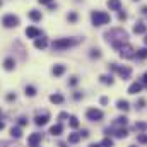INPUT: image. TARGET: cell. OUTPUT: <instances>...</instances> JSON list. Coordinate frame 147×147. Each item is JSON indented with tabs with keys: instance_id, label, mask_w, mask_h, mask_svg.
<instances>
[{
	"instance_id": "1",
	"label": "cell",
	"mask_w": 147,
	"mask_h": 147,
	"mask_svg": "<svg viewBox=\"0 0 147 147\" xmlns=\"http://www.w3.org/2000/svg\"><path fill=\"white\" fill-rule=\"evenodd\" d=\"M104 38H106L115 48L120 50V48L125 45V41H127V33H125L123 29L116 27V29H110V31H106V33H104Z\"/></svg>"
},
{
	"instance_id": "2",
	"label": "cell",
	"mask_w": 147,
	"mask_h": 147,
	"mask_svg": "<svg viewBox=\"0 0 147 147\" xmlns=\"http://www.w3.org/2000/svg\"><path fill=\"white\" fill-rule=\"evenodd\" d=\"M91 21L94 26H103V24H108L111 21L110 14L108 12H103V10H92L91 14Z\"/></svg>"
},
{
	"instance_id": "3",
	"label": "cell",
	"mask_w": 147,
	"mask_h": 147,
	"mask_svg": "<svg viewBox=\"0 0 147 147\" xmlns=\"http://www.w3.org/2000/svg\"><path fill=\"white\" fill-rule=\"evenodd\" d=\"M80 39H74V38H60V39H55L51 43L53 50H67L70 46H75Z\"/></svg>"
},
{
	"instance_id": "4",
	"label": "cell",
	"mask_w": 147,
	"mask_h": 147,
	"mask_svg": "<svg viewBox=\"0 0 147 147\" xmlns=\"http://www.w3.org/2000/svg\"><path fill=\"white\" fill-rule=\"evenodd\" d=\"M2 24H3L5 27H17V26H19V17L14 15V14H7V15H3Z\"/></svg>"
},
{
	"instance_id": "5",
	"label": "cell",
	"mask_w": 147,
	"mask_h": 147,
	"mask_svg": "<svg viewBox=\"0 0 147 147\" xmlns=\"http://www.w3.org/2000/svg\"><path fill=\"white\" fill-rule=\"evenodd\" d=\"M86 116L91 122H101L103 120V111L101 110H96V108H89L87 113H86Z\"/></svg>"
},
{
	"instance_id": "6",
	"label": "cell",
	"mask_w": 147,
	"mask_h": 147,
	"mask_svg": "<svg viewBox=\"0 0 147 147\" xmlns=\"http://www.w3.org/2000/svg\"><path fill=\"white\" fill-rule=\"evenodd\" d=\"M120 57H122V58H134V57H135L134 46H130L128 43H125V45L120 48Z\"/></svg>"
},
{
	"instance_id": "7",
	"label": "cell",
	"mask_w": 147,
	"mask_h": 147,
	"mask_svg": "<svg viewBox=\"0 0 147 147\" xmlns=\"http://www.w3.org/2000/svg\"><path fill=\"white\" fill-rule=\"evenodd\" d=\"M48 120H50V113H48V111H43V113H38V115H36L34 123H36L38 127H45V125L48 123Z\"/></svg>"
},
{
	"instance_id": "8",
	"label": "cell",
	"mask_w": 147,
	"mask_h": 147,
	"mask_svg": "<svg viewBox=\"0 0 147 147\" xmlns=\"http://www.w3.org/2000/svg\"><path fill=\"white\" fill-rule=\"evenodd\" d=\"M41 139H43V135H41L39 132H34V134H31V135L27 137V144L31 147H38V144L41 142Z\"/></svg>"
},
{
	"instance_id": "9",
	"label": "cell",
	"mask_w": 147,
	"mask_h": 147,
	"mask_svg": "<svg viewBox=\"0 0 147 147\" xmlns=\"http://www.w3.org/2000/svg\"><path fill=\"white\" fill-rule=\"evenodd\" d=\"M26 36L27 38H39L41 36V31L38 27H27L26 29Z\"/></svg>"
},
{
	"instance_id": "10",
	"label": "cell",
	"mask_w": 147,
	"mask_h": 147,
	"mask_svg": "<svg viewBox=\"0 0 147 147\" xmlns=\"http://www.w3.org/2000/svg\"><path fill=\"white\" fill-rule=\"evenodd\" d=\"M116 72L120 74V77L128 79V77H130V74H132V69H130V67H118V69H116Z\"/></svg>"
},
{
	"instance_id": "11",
	"label": "cell",
	"mask_w": 147,
	"mask_h": 147,
	"mask_svg": "<svg viewBox=\"0 0 147 147\" xmlns=\"http://www.w3.org/2000/svg\"><path fill=\"white\" fill-rule=\"evenodd\" d=\"M34 46H36L38 50H45V48L48 46V39H46V38H36Z\"/></svg>"
},
{
	"instance_id": "12",
	"label": "cell",
	"mask_w": 147,
	"mask_h": 147,
	"mask_svg": "<svg viewBox=\"0 0 147 147\" xmlns=\"http://www.w3.org/2000/svg\"><path fill=\"white\" fill-rule=\"evenodd\" d=\"M63 72H65V65H62V63H58V65H55V67L51 69V74H53L55 77L63 75Z\"/></svg>"
},
{
	"instance_id": "13",
	"label": "cell",
	"mask_w": 147,
	"mask_h": 147,
	"mask_svg": "<svg viewBox=\"0 0 147 147\" xmlns=\"http://www.w3.org/2000/svg\"><path fill=\"white\" fill-rule=\"evenodd\" d=\"M108 7L110 10H122V0H108Z\"/></svg>"
},
{
	"instance_id": "14",
	"label": "cell",
	"mask_w": 147,
	"mask_h": 147,
	"mask_svg": "<svg viewBox=\"0 0 147 147\" xmlns=\"http://www.w3.org/2000/svg\"><path fill=\"white\" fill-rule=\"evenodd\" d=\"M14 67H15V62H14V58H5L3 60V69L5 70H14Z\"/></svg>"
},
{
	"instance_id": "15",
	"label": "cell",
	"mask_w": 147,
	"mask_h": 147,
	"mask_svg": "<svg viewBox=\"0 0 147 147\" xmlns=\"http://www.w3.org/2000/svg\"><path fill=\"white\" fill-rule=\"evenodd\" d=\"M62 130H63V127H62L60 123H57V125H53V127L50 128V134H51L53 137H58V135L62 134Z\"/></svg>"
},
{
	"instance_id": "16",
	"label": "cell",
	"mask_w": 147,
	"mask_h": 147,
	"mask_svg": "<svg viewBox=\"0 0 147 147\" xmlns=\"http://www.w3.org/2000/svg\"><path fill=\"white\" fill-rule=\"evenodd\" d=\"M146 31H147V26L142 24V22H137V24L134 26V33H135V34H142V33H146Z\"/></svg>"
},
{
	"instance_id": "17",
	"label": "cell",
	"mask_w": 147,
	"mask_h": 147,
	"mask_svg": "<svg viewBox=\"0 0 147 147\" xmlns=\"http://www.w3.org/2000/svg\"><path fill=\"white\" fill-rule=\"evenodd\" d=\"M140 89H142V84H140V82H134V84L128 87V92H130V94H137V92H140Z\"/></svg>"
},
{
	"instance_id": "18",
	"label": "cell",
	"mask_w": 147,
	"mask_h": 147,
	"mask_svg": "<svg viewBox=\"0 0 147 147\" xmlns=\"http://www.w3.org/2000/svg\"><path fill=\"white\" fill-rule=\"evenodd\" d=\"M50 101H51L53 104H62V103H63V96L58 94V92H57V94H51V96H50Z\"/></svg>"
},
{
	"instance_id": "19",
	"label": "cell",
	"mask_w": 147,
	"mask_h": 147,
	"mask_svg": "<svg viewBox=\"0 0 147 147\" xmlns=\"http://www.w3.org/2000/svg\"><path fill=\"white\" fill-rule=\"evenodd\" d=\"M27 17H29L31 21L38 22V21H41V12H38V10H31V12L27 14Z\"/></svg>"
},
{
	"instance_id": "20",
	"label": "cell",
	"mask_w": 147,
	"mask_h": 147,
	"mask_svg": "<svg viewBox=\"0 0 147 147\" xmlns=\"http://www.w3.org/2000/svg\"><path fill=\"white\" fill-rule=\"evenodd\" d=\"M10 135H12L14 139H21V137H22V130H21L19 127H12V128H10Z\"/></svg>"
},
{
	"instance_id": "21",
	"label": "cell",
	"mask_w": 147,
	"mask_h": 147,
	"mask_svg": "<svg viewBox=\"0 0 147 147\" xmlns=\"http://www.w3.org/2000/svg\"><path fill=\"white\" fill-rule=\"evenodd\" d=\"M116 108H118V110H122V111H127L130 106H128V101H125V99H120V101L116 103Z\"/></svg>"
},
{
	"instance_id": "22",
	"label": "cell",
	"mask_w": 147,
	"mask_h": 147,
	"mask_svg": "<svg viewBox=\"0 0 147 147\" xmlns=\"http://www.w3.org/2000/svg\"><path fill=\"white\" fill-rule=\"evenodd\" d=\"M80 140V134H70L69 135V144H77Z\"/></svg>"
},
{
	"instance_id": "23",
	"label": "cell",
	"mask_w": 147,
	"mask_h": 147,
	"mask_svg": "<svg viewBox=\"0 0 147 147\" xmlns=\"http://www.w3.org/2000/svg\"><path fill=\"white\" fill-rule=\"evenodd\" d=\"M135 57H137L139 60H144V58H147V48H140V50H137Z\"/></svg>"
},
{
	"instance_id": "24",
	"label": "cell",
	"mask_w": 147,
	"mask_h": 147,
	"mask_svg": "<svg viewBox=\"0 0 147 147\" xmlns=\"http://www.w3.org/2000/svg\"><path fill=\"white\" fill-rule=\"evenodd\" d=\"M26 96H29V98H33V96H36V87H33V86H26Z\"/></svg>"
},
{
	"instance_id": "25",
	"label": "cell",
	"mask_w": 147,
	"mask_h": 147,
	"mask_svg": "<svg viewBox=\"0 0 147 147\" xmlns=\"http://www.w3.org/2000/svg\"><path fill=\"white\" fill-rule=\"evenodd\" d=\"M101 82L111 86V84H113V77H111V75H101Z\"/></svg>"
},
{
	"instance_id": "26",
	"label": "cell",
	"mask_w": 147,
	"mask_h": 147,
	"mask_svg": "<svg viewBox=\"0 0 147 147\" xmlns=\"http://www.w3.org/2000/svg\"><path fill=\"white\" fill-rule=\"evenodd\" d=\"M69 125H70L72 128H77V127H79V120H77L75 116H70V122H69Z\"/></svg>"
},
{
	"instance_id": "27",
	"label": "cell",
	"mask_w": 147,
	"mask_h": 147,
	"mask_svg": "<svg viewBox=\"0 0 147 147\" xmlns=\"http://www.w3.org/2000/svg\"><path fill=\"white\" fill-rule=\"evenodd\" d=\"M116 137H120V139H123V137H127L128 135V132L125 130V128H120V130H116V134H115Z\"/></svg>"
},
{
	"instance_id": "28",
	"label": "cell",
	"mask_w": 147,
	"mask_h": 147,
	"mask_svg": "<svg viewBox=\"0 0 147 147\" xmlns=\"http://www.w3.org/2000/svg\"><path fill=\"white\" fill-rule=\"evenodd\" d=\"M115 123H116V125H127V116H118Z\"/></svg>"
},
{
	"instance_id": "29",
	"label": "cell",
	"mask_w": 147,
	"mask_h": 147,
	"mask_svg": "<svg viewBox=\"0 0 147 147\" xmlns=\"http://www.w3.org/2000/svg\"><path fill=\"white\" fill-rule=\"evenodd\" d=\"M137 142H140V144H147V134H140V135L137 137Z\"/></svg>"
},
{
	"instance_id": "30",
	"label": "cell",
	"mask_w": 147,
	"mask_h": 147,
	"mask_svg": "<svg viewBox=\"0 0 147 147\" xmlns=\"http://www.w3.org/2000/svg\"><path fill=\"white\" fill-rule=\"evenodd\" d=\"M146 128H147V123H144V122L135 123V130H146Z\"/></svg>"
},
{
	"instance_id": "31",
	"label": "cell",
	"mask_w": 147,
	"mask_h": 147,
	"mask_svg": "<svg viewBox=\"0 0 147 147\" xmlns=\"http://www.w3.org/2000/svg\"><path fill=\"white\" fill-rule=\"evenodd\" d=\"M67 19H69L70 22H75V21H77V12H70V14L67 15Z\"/></svg>"
},
{
	"instance_id": "32",
	"label": "cell",
	"mask_w": 147,
	"mask_h": 147,
	"mask_svg": "<svg viewBox=\"0 0 147 147\" xmlns=\"http://www.w3.org/2000/svg\"><path fill=\"white\" fill-rule=\"evenodd\" d=\"M101 146L103 147H111L113 146V140H111V139H104V140L101 142Z\"/></svg>"
},
{
	"instance_id": "33",
	"label": "cell",
	"mask_w": 147,
	"mask_h": 147,
	"mask_svg": "<svg viewBox=\"0 0 147 147\" xmlns=\"http://www.w3.org/2000/svg\"><path fill=\"white\" fill-rule=\"evenodd\" d=\"M91 57H92V58H99V57H101V51H99V50H92V51H91Z\"/></svg>"
},
{
	"instance_id": "34",
	"label": "cell",
	"mask_w": 147,
	"mask_h": 147,
	"mask_svg": "<svg viewBox=\"0 0 147 147\" xmlns=\"http://www.w3.org/2000/svg\"><path fill=\"white\" fill-rule=\"evenodd\" d=\"M19 125H21V127H26V125H27V118L21 116V118H19Z\"/></svg>"
},
{
	"instance_id": "35",
	"label": "cell",
	"mask_w": 147,
	"mask_h": 147,
	"mask_svg": "<svg viewBox=\"0 0 147 147\" xmlns=\"http://www.w3.org/2000/svg\"><path fill=\"white\" fill-rule=\"evenodd\" d=\"M0 147H17V146L12 144V142H0Z\"/></svg>"
},
{
	"instance_id": "36",
	"label": "cell",
	"mask_w": 147,
	"mask_h": 147,
	"mask_svg": "<svg viewBox=\"0 0 147 147\" xmlns=\"http://www.w3.org/2000/svg\"><path fill=\"white\" fill-rule=\"evenodd\" d=\"M118 19H120V21H125V19H127V14H125V12H118Z\"/></svg>"
},
{
	"instance_id": "37",
	"label": "cell",
	"mask_w": 147,
	"mask_h": 147,
	"mask_svg": "<svg viewBox=\"0 0 147 147\" xmlns=\"http://www.w3.org/2000/svg\"><path fill=\"white\" fill-rule=\"evenodd\" d=\"M65 118H69V113H60L58 115V120H65Z\"/></svg>"
},
{
	"instance_id": "38",
	"label": "cell",
	"mask_w": 147,
	"mask_h": 147,
	"mask_svg": "<svg viewBox=\"0 0 147 147\" xmlns=\"http://www.w3.org/2000/svg\"><path fill=\"white\" fill-rule=\"evenodd\" d=\"M7 101H15V94H7Z\"/></svg>"
},
{
	"instance_id": "39",
	"label": "cell",
	"mask_w": 147,
	"mask_h": 147,
	"mask_svg": "<svg viewBox=\"0 0 147 147\" xmlns=\"http://www.w3.org/2000/svg\"><path fill=\"white\" fill-rule=\"evenodd\" d=\"M69 84H70V86H75V84H77V77H72V79H70V82H69Z\"/></svg>"
},
{
	"instance_id": "40",
	"label": "cell",
	"mask_w": 147,
	"mask_h": 147,
	"mask_svg": "<svg viewBox=\"0 0 147 147\" xmlns=\"http://www.w3.org/2000/svg\"><path fill=\"white\" fill-rule=\"evenodd\" d=\"M101 104H108V98H106V96L101 98Z\"/></svg>"
},
{
	"instance_id": "41",
	"label": "cell",
	"mask_w": 147,
	"mask_h": 147,
	"mask_svg": "<svg viewBox=\"0 0 147 147\" xmlns=\"http://www.w3.org/2000/svg\"><path fill=\"white\" fill-rule=\"evenodd\" d=\"M137 104H139V108H142V106L146 104V101H144V99H139V103H137Z\"/></svg>"
},
{
	"instance_id": "42",
	"label": "cell",
	"mask_w": 147,
	"mask_h": 147,
	"mask_svg": "<svg viewBox=\"0 0 147 147\" xmlns=\"http://www.w3.org/2000/svg\"><path fill=\"white\" fill-rule=\"evenodd\" d=\"M80 137H89V132H87V130H82V134H80Z\"/></svg>"
},
{
	"instance_id": "43",
	"label": "cell",
	"mask_w": 147,
	"mask_h": 147,
	"mask_svg": "<svg viewBox=\"0 0 147 147\" xmlns=\"http://www.w3.org/2000/svg\"><path fill=\"white\" fill-rule=\"evenodd\" d=\"M38 2H39V3H46V5L51 3V0H38Z\"/></svg>"
},
{
	"instance_id": "44",
	"label": "cell",
	"mask_w": 147,
	"mask_h": 147,
	"mask_svg": "<svg viewBox=\"0 0 147 147\" xmlns=\"http://www.w3.org/2000/svg\"><path fill=\"white\" fill-rule=\"evenodd\" d=\"M142 82H144V84H146V86H147V72H146V74H144V77H142Z\"/></svg>"
},
{
	"instance_id": "45",
	"label": "cell",
	"mask_w": 147,
	"mask_h": 147,
	"mask_svg": "<svg viewBox=\"0 0 147 147\" xmlns=\"http://www.w3.org/2000/svg\"><path fill=\"white\" fill-rule=\"evenodd\" d=\"M89 147H101V146H99V144H91Z\"/></svg>"
},
{
	"instance_id": "46",
	"label": "cell",
	"mask_w": 147,
	"mask_h": 147,
	"mask_svg": "<svg viewBox=\"0 0 147 147\" xmlns=\"http://www.w3.org/2000/svg\"><path fill=\"white\" fill-rule=\"evenodd\" d=\"M3 127H5V125H3V122H0V130H2Z\"/></svg>"
},
{
	"instance_id": "47",
	"label": "cell",
	"mask_w": 147,
	"mask_h": 147,
	"mask_svg": "<svg viewBox=\"0 0 147 147\" xmlns=\"http://www.w3.org/2000/svg\"><path fill=\"white\" fill-rule=\"evenodd\" d=\"M58 147H65V144H60V146H58Z\"/></svg>"
},
{
	"instance_id": "48",
	"label": "cell",
	"mask_w": 147,
	"mask_h": 147,
	"mask_svg": "<svg viewBox=\"0 0 147 147\" xmlns=\"http://www.w3.org/2000/svg\"><path fill=\"white\" fill-rule=\"evenodd\" d=\"M144 41H146V45H147V36H146V39H144Z\"/></svg>"
},
{
	"instance_id": "49",
	"label": "cell",
	"mask_w": 147,
	"mask_h": 147,
	"mask_svg": "<svg viewBox=\"0 0 147 147\" xmlns=\"http://www.w3.org/2000/svg\"><path fill=\"white\" fill-rule=\"evenodd\" d=\"M0 5H2V0H0Z\"/></svg>"
},
{
	"instance_id": "50",
	"label": "cell",
	"mask_w": 147,
	"mask_h": 147,
	"mask_svg": "<svg viewBox=\"0 0 147 147\" xmlns=\"http://www.w3.org/2000/svg\"><path fill=\"white\" fill-rule=\"evenodd\" d=\"M0 113H2V110H0Z\"/></svg>"
},
{
	"instance_id": "51",
	"label": "cell",
	"mask_w": 147,
	"mask_h": 147,
	"mask_svg": "<svg viewBox=\"0 0 147 147\" xmlns=\"http://www.w3.org/2000/svg\"><path fill=\"white\" fill-rule=\"evenodd\" d=\"M132 147H135V146H132Z\"/></svg>"
}]
</instances>
